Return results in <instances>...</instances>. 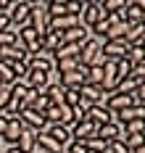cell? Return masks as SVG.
<instances>
[{
	"instance_id": "obj_1",
	"label": "cell",
	"mask_w": 145,
	"mask_h": 153,
	"mask_svg": "<svg viewBox=\"0 0 145 153\" xmlns=\"http://www.w3.org/2000/svg\"><path fill=\"white\" fill-rule=\"evenodd\" d=\"M79 66H92V63H98V61H103V56H100V40H95V37H87L84 42H82V48H79Z\"/></svg>"
},
{
	"instance_id": "obj_2",
	"label": "cell",
	"mask_w": 145,
	"mask_h": 153,
	"mask_svg": "<svg viewBox=\"0 0 145 153\" xmlns=\"http://www.w3.org/2000/svg\"><path fill=\"white\" fill-rule=\"evenodd\" d=\"M32 29H37L40 34H45L50 29V16H48V8L45 3H32L29 5V21H27Z\"/></svg>"
},
{
	"instance_id": "obj_3",
	"label": "cell",
	"mask_w": 145,
	"mask_h": 153,
	"mask_svg": "<svg viewBox=\"0 0 145 153\" xmlns=\"http://www.w3.org/2000/svg\"><path fill=\"white\" fill-rule=\"evenodd\" d=\"M18 122L24 124V129H32V132H45L48 129V122H45V114L42 111H34V108H24L18 114Z\"/></svg>"
},
{
	"instance_id": "obj_4",
	"label": "cell",
	"mask_w": 145,
	"mask_h": 153,
	"mask_svg": "<svg viewBox=\"0 0 145 153\" xmlns=\"http://www.w3.org/2000/svg\"><path fill=\"white\" fill-rule=\"evenodd\" d=\"M103 19H108V13L100 8V3H84V8H82V13H79V24L87 32L92 29L98 21H103Z\"/></svg>"
},
{
	"instance_id": "obj_5",
	"label": "cell",
	"mask_w": 145,
	"mask_h": 153,
	"mask_svg": "<svg viewBox=\"0 0 145 153\" xmlns=\"http://www.w3.org/2000/svg\"><path fill=\"white\" fill-rule=\"evenodd\" d=\"M84 85H87V69L84 66L69 71V74H58V87H64V90H79Z\"/></svg>"
},
{
	"instance_id": "obj_6",
	"label": "cell",
	"mask_w": 145,
	"mask_h": 153,
	"mask_svg": "<svg viewBox=\"0 0 145 153\" xmlns=\"http://www.w3.org/2000/svg\"><path fill=\"white\" fill-rule=\"evenodd\" d=\"M100 56H103V58H111V61L127 58V56H129V45L124 42V40H108V42H100Z\"/></svg>"
},
{
	"instance_id": "obj_7",
	"label": "cell",
	"mask_w": 145,
	"mask_h": 153,
	"mask_svg": "<svg viewBox=\"0 0 145 153\" xmlns=\"http://www.w3.org/2000/svg\"><path fill=\"white\" fill-rule=\"evenodd\" d=\"M29 5H32V3H27V0L11 3V8H8V19H11V27H13V29H21V27L29 21Z\"/></svg>"
},
{
	"instance_id": "obj_8",
	"label": "cell",
	"mask_w": 145,
	"mask_h": 153,
	"mask_svg": "<svg viewBox=\"0 0 145 153\" xmlns=\"http://www.w3.org/2000/svg\"><path fill=\"white\" fill-rule=\"evenodd\" d=\"M103 95H106V92L100 90V87H95V85H84V87H79V106L87 111L90 106L103 103Z\"/></svg>"
},
{
	"instance_id": "obj_9",
	"label": "cell",
	"mask_w": 145,
	"mask_h": 153,
	"mask_svg": "<svg viewBox=\"0 0 145 153\" xmlns=\"http://www.w3.org/2000/svg\"><path fill=\"white\" fill-rule=\"evenodd\" d=\"M27 69L42 71V74H53V56L45 53V50H40L37 56H29V58H27Z\"/></svg>"
},
{
	"instance_id": "obj_10",
	"label": "cell",
	"mask_w": 145,
	"mask_h": 153,
	"mask_svg": "<svg viewBox=\"0 0 145 153\" xmlns=\"http://www.w3.org/2000/svg\"><path fill=\"white\" fill-rule=\"evenodd\" d=\"M84 119H87L90 124H95V127H103V124L113 122V114L103 106V103H98V106H90L87 111H84Z\"/></svg>"
},
{
	"instance_id": "obj_11",
	"label": "cell",
	"mask_w": 145,
	"mask_h": 153,
	"mask_svg": "<svg viewBox=\"0 0 145 153\" xmlns=\"http://www.w3.org/2000/svg\"><path fill=\"white\" fill-rule=\"evenodd\" d=\"M124 24L127 27H140V24H145V5L143 3H127L124 5Z\"/></svg>"
},
{
	"instance_id": "obj_12",
	"label": "cell",
	"mask_w": 145,
	"mask_h": 153,
	"mask_svg": "<svg viewBox=\"0 0 145 153\" xmlns=\"http://www.w3.org/2000/svg\"><path fill=\"white\" fill-rule=\"evenodd\" d=\"M95 124H90L87 119H82V122H74L71 127H69V132H71V140H79V143H84V140L95 137Z\"/></svg>"
},
{
	"instance_id": "obj_13",
	"label": "cell",
	"mask_w": 145,
	"mask_h": 153,
	"mask_svg": "<svg viewBox=\"0 0 145 153\" xmlns=\"http://www.w3.org/2000/svg\"><path fill=\"white\" fill-rule=\"evenodd\" d=\"M103 106L108 108L111 114H119V111H124V108L132 106V100H129V95L113 90V92H108V95H106V103H103Z\"/></svg>"
},
{
	"instance_id": "obj_14",
	"label": "cell",
	"mask_w": 145,
	"mask_h": 153,
	"mask_svg": "<svg viewBox=\"0 0 145 153\" xmlns=\"http://www.w3.org/2000/svg\"><path fill=\"white\" fill-rule=\"evenodd\" d=\"M21 132H24V124L18 122V116H13V119H8V124H5V132H3V143H8L11 148L18 143V137H21Z\"/></svg>"
},
{
	"instance_id": "obj_15",
	"label": "cell",
	"mask_w": 145,
	"mask_h": 153,
	"mask_svg": "<svg viewBox=\"0 0 145 153\" xmlns=\"http://www.w3.org/2000/svg\"><path fill=\"white\" fill-rule=\"evenodd\" d=\"M40 45H42V50L45 53H55L58 48H61V32H55V29H48L45 34H40Z\"/></svg>"
},
{
	"instance_id": "obj_16",
	"label": "cell",
	"mask_w": 145,
	"mask_h": 153,
	"mask_svg": "<svg viewBox=\"0 0 145 153\" xmlns=\"http://www.w3.org/2000/svg\"><path fill=\"white\" fill-rule=\"evenodd\" d=\"M132 119H145V108L129 106V108H124V111H119V114H113V124H119V127H124V124L132 122Z\"/></svg>"
},
{
	"instance_id": "obj_17",
	"label": "cell",
	"mask_w": 145,
	"mask_h": 153,
	"mask_svg": "<svg viewBox=\"0 0 145 153\" xmlns=\"http://www.w3.org/2000/svg\"><path fill=\"white\" fill-rule=\"evenodd\" d=\"M87 37H90V32L84 27H74L69 32H61V42H66V45H82Z\"/></svg>"
},
{
	"instance_id": "obj_18",
	"label": "cell",
	"mask_w": 145,
	"mask_h": 153,
	"mask_svg": "<svg viewBox=\"0 0 145 153\" xmlns=\"http://www.w3.org/2000/svg\"><path fill=\"white\" fill-rule=\"evenodd\" d=\"M45 135H48V137H53L61 148H66V145L71 143V132H69V127H55V124H50L48 129H45Z\"/></svg>"
},
{
	"instance_id": "obj_19",
	"label": "cell",
	"mask_w": 145,
	"mask_h": 153,
	"mask_svg": "<svg viewBox=\"0 0 145 153\" xmlns=\"http://www.w3.org/2000/svg\"><path fill=\"white\" fill-rule=\"evenodd\" d=\"M95 135L100 140H106V143H111V140H119V137H121V127L113 124V122H108V124H103V127H98Z\"/></svg>"
},
{
	"instance_id": "obj_20",
	"label": "cell",
	"mask_w": 145,
	"mask_h": 153,
	"mask_svg": "<svg viewBox=\"0 0 145 153\" xmlns=\"http://www.w3.org/2000/svg\"><path fill=\"white\" fill-rule=\"evenodd\" d=\"M124 42H127L129 48L145 45V24H140V27H129L127 34H124Z\"/></svg>"
},
{
	"instance_id": "obj_21",
	"label": "cell",
	"mask_w": 145,
	"mask_h": 153,
	"mask_svg": "<svg viewBox=\"0 0 145 153\" xmlns=\"http://www.w3.org/2000/svg\"><path fill=\"white\" fill-rule=\"evenodd\" d=\"M53 69H55L58 74H69V71L79 69V58H77V56H71V58H58V61H53Z\"/></svg>"
},
{
	"instance_id": "obj_22",
	"label": "cell",
	"mask_w": 145,
	"mask_h": 153,
	"mask_svg": "<svg viewBox=\"0 0 145 153\" xmlns=\"http://www.w3.org/2000/svg\"><path fill=\"white\" fill-rule=\"evenodd\" d=\"M34 137H37V132L24 129V132H21V137H18V143H16V148H18L21 153H32V151H34Z\"/></svg>"
},
{
	"instance_id": "obj_23",
	"label": "cell",
	"mask_w": 145,
	"mask_h": 153,
	"mask_svg": "<svg viewBox=\"0 0 145 153\" xmlns=\"http://www.w3.org/2000/svg\"><path fill=\"white\" fill-rule=\"evenodd\" d=\"M119 140L127 145V151H135V148H145V132H143V135H121Z\"/></svg>"
},
{
	"instance_id": "obj_24",
	"label": "cell",
	"mask_w": 145,
	"mask_h": 153,
	"mask_svg": "<svg viewBox=\"0 0 145 153\" xmlns=\"http://www.w3.org/2000/svg\"><path fill=\"white\" fill-rule=\"evenodd\" d=\"M45 8H48V16H50V19L66 16V0H50V3H45Z\"/></svg>"
},
{
	"instance_id": "obj_25",
	"label": "cell",
	"mask_w": 145,
	"mask_h": 153,
	"mask_svg": "<svg viewBox=\"0 0 145 153\" xmlns=\"http://www.w3.org/2000/svg\"><path fill=\"white\" fill-rule=\"evenodd\" d=\"M145 129V119H132L121 127V135H143Z\"/></svg>"
},
{
	"instance_id": "obj_26",
	"label": "cell",
	"mask_w": 145,
	"mask_h": 153,
	"mask_svg": "<svg viewBox=\"0 0 145 153\" xmlns=\"http://www.w3.org/2000/svg\"><path fill=\"white\" fill-rule=\"evenodd\" d=\"M18 42V34L16 29H8V32H0V48H8V45H16Z\"/></svg>"
},
{
	"instance_id": "obj_27",
	"label": "cell",
	"mask_w": 145,
	"mask_h": 153,
	"mask_svg": "<svg viewBox=\"0 0 145 153\" xmlns=\"http://www.w3.org/2000/svg\"><path fill=\"white\" fill-rule=\"evenodd\" d=\"M106 153H129L127 145L121 143V140H111L108 145H106Z\"/></svg>"
},
{
	"instance_id": "obj_28",
	"label": "cell",
	"mask_w": 145,
	"mask_h": 153,
	"mask_svg": "<svg viewBox=\"0 0 145 153\" xmlns=\"http://www.w3.org/2000/svg\"><path fill=\"white\" fill-rule=\"evenodd\" d=\"M82 8H84V3H66V16H77L79 19Z\"/></svg>"
},
{
	"instance_id": "obj_29",
	"label": "cell",
	"mask_w": 145,
	"mask_h": 153,
	"mask_svg": "<svg viewBox=\"0 0 145 153\" xmlns=\"http://www.w3.org/2000/svg\"><path fill=\"white\" fill-rule=\"evenodd\" d=\"M5 124H8V119H3V116H0V137H3V132H5Z\"/></svg>"
},
{
	"instance_id": "obj_30",
	"label": "cell",
	"mask_w": 145,
	"mask_h": 153,
	"mask_svg": "<svg viewBox=\"0 0 145 153\" xmlns=\"http://www.w3.org/2000/svg\"><path fill=\"white\" fill-rule=\"evenodd\" d=\"M5 153H21V151H18L16 145H13V148H8V151H5Z\"/></svg>"
},
{
	"instance_id": "obj_31",
	"label": "cell",
	"mask_w": 145,
	"mask_h": 153,
	"mask_svg": "<svg viewBox=\"0 0 145 153\" xmlns=\"http://www.w3.org/2000/svg\"><path fill=\"white\" fill-rule=\"evenodd\" d=\"M129 153H145V148H135V151H129Z\"/></svg>"
},
{
	"instance_id": "obj_32",
	"label": "cell",
	"mask_w": 145,
	"mask_h": 153,
	"mask_svg": "<svg viewBox=\"0 0 145 153\" xmlns=\"http://www.w3.org/2000/svg\"><path fill=\"white\" fill-rule=\"evenodd\" d=\"M32 153H45V151H40V148H37V145H34V151Z\"/></svg>"
},
{
	"instance_id": "obj_33",
	"label": "cell",
	"mask_w": 145,
	"mask_h": 153,
	"mask_svg": "<svg viewBox=\"0 0 145 153\" xmlns=\"http://www.w3.org/2000/svg\"><path fill=\"white\" fill-rule=\"evenodd\" d=\"M0 153H3V151H0Z\"/></svg>"
}]
</instances>
